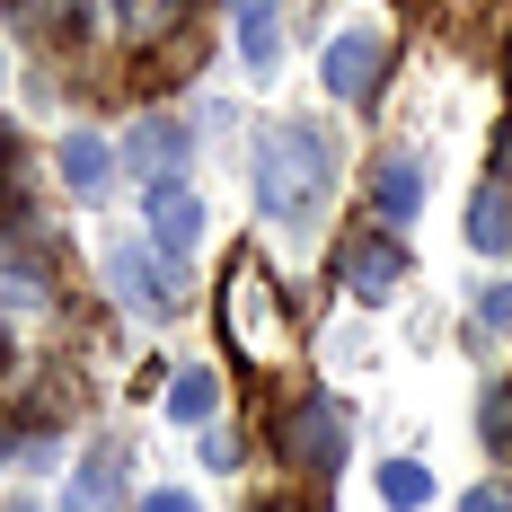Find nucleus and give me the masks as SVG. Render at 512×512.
<instances>
[{"instance_id": "1a4fd4ad", "label": "nucleus", "mask_w": 512, "mask_h": 512, "mask_svg": "<svg viewBox=\"0 0 512 512\" xmlns=\"http://www.w3.org/2000/svg\"><path fill=\"white\" fill-rule=\"evenodd\" d=\"M106 274H115V292L142 309V318H168V309H177V283L151 274V256H142V248H115V256H106Z\"/></svg>"}, {"instance_id": "0eeeda50", "label": "nucleus", "mask_w": 512, "mask_h": 512, "mask_svg": "<svg viewBox=\"0 0 512 512\" xmlns=\"http://www.w3.org/2000/svg\"><path fill=\"white\" fill-rule=\"evenodd\" d=\"M124 159H133L151 186H159V177H177V168H186V124H177V115H142V124L124 133Z\"/></svg>"}, {"instance_id": "f8f14e48", "label": "nucleus", "mask_w": 512, "mask_h": 512, "mask_svg": "<svg viewBox=\"0 0 512 512\" xmlns=\"http://www.w3.org/2000/svg\"><path fill=\"white\" fill-rule=\"evenodd\" d=\"M468 248L477 256H504L512 248V186L504 177H486V186L468 195Z\"/></svg>"}, {"instance_id": "aec40b11", "label": "nucleus", "mask_w": 512, "mask_h": 512, "mask_svg": "<svg viewBox=\"0 0 512 512\" xmlns=\"http://www.w3.org/2000/svg\"><path fill=\"white\" fill-rule=\"evenodd\" d=\"M204 468H239V433H204Z\"/></svg>"}, {"instance_id": "9b49d317", "label": "nucleus", "mask_w": 512, "mask_h": 512, "mask_svg": "<svg viewBox=\"0 0 512 512\" xmlns=\"http://www.w3.org/2000/svg\"><path fill=\"white\" fill-rule=\"evenodd\" d=\"M115 142H106V133H62V142H53V168H62V186H80V195H98L106 177H115Z\"/></svg>"}, {"instance_id": "423d86ee", "label": "nucleus", "mask_w": 512, "mask_h": 512, "mask_svg": "<svg viewBox=\"0 0 512 512\" xmlns=\"http://www.w3.org/2000/svg\"><path fill=\"white\" fill-rule=\"evenodd\" d=\"M9 18H18V36H36V45H89V0H9Z\"/></svg>"}, {"instance_id": "dca6fc26", "label": "nucleus", "mask_w": 512, "mask_h": 512, "mask_svg": "<svg viewBox=\"0 0 512 512\" xmlns=\"http://www.w3.org/2000/svg\"><path fill=\"white\" fill-rule=\"evenodd\" d=\"M477 327H486V336H512V283H486V292H477Z\"/></svg>"}, {"instance_id": "2eb2a0df", "label": "nucleus", "mask_w": 512, "mask_h": 512, "mask_svg": "<svg viewBox=\"0 0 512 512\" xmlns=\"http://www.w3.org/2000/svg\"><path fill=\"white\" fill-rule=\"evenodd\" d=\"M62 512H115V451H98L89 468H71V486H62Z\"/></svg>"}, {"instance_id": "9d476101", "label": "nucleus", "mask_w": 512, "mask_h": 512, "mask_svg": "<svg viewBox=\"0 0 512 512\" xmlns=\"http://www.w3.org/2000/svg\"><path fill=\"white\" fill-rule=\"evenodd\" d=\"M292 460H309L318 477H327V468L345 460V415L327 407V398H309V407L292 415Z\"/></svg>"}, {"instance_id": "6e6552de", "label": "nucleus", "mask_w": 512, "mask_h": 512, "mask_svg": "<svg viewBox=\"0 0 512 512\" xmlns=\"http://www.w3.org/2000/svg\"><path fill=\"white\" fill-rule=\"evenodd\" d=\"M239 62L256 80L283 71V0H239Z\"/></svg>"}, {"instance_id": "4be33fe9", "label": "nucleus", "mask_w": 512, "mask_h": 512, "mask_svg": "<svg viewBox=\"0 0 512 512\" xmlns=\"http://www.w3.org/2000/svg\"><path fill=\"white\" fill-rule=\"evenodd\" d=\"M115 9H133V0H115Z\"/></svg>"}, {"instance_id": "4468645a", "label": "nucleus", "mask_w": 512, "mask_h": 512, "mask_svg": "<svg viewBox=\"0 0 512 512\" xmlns=\"http://www.w3.org/2000/svg\"><path fill=\"white\" fill-rule=\"evenodd\" d=\"M380 504L389 512H424L433 504V468L424 460H380Z\"/></svg>"}, {"instance_id": "39448f33", "label": "nucleus", "mask_w": 512, "mask_h": 512, "mask_svg": "<svg viewBox=\"0 0 512 512\" xmlns=\"http://www.w3.org/2000/svg\"><path fill=\"white\" fill-rule=\"evenodd\" d=\"M371 212H380V230H407L415 212H424V168H415V151H389L371 168Z\"/></svg>"}, {"instance_id": "7ed1b4c3", "label": "nucleus", "mask_w": 512, "mask_h": 512, "mask_svg": "<svg viewBox=\"0 0 512 512\" xmlns=\"http://www.w3.org/2000/svg\"><path fill=\"white\" fill-rule=\"evenodd\" d=\"M318 71H327V89H336L345 106H362L371 89H380V36H371V27H345V36L327 45Z\"/></svg>"}, {"instance_id": "f03ea898", "label": "nucleus", "mask_w": 512, "mask_h": 512, "mask_svg": "<svg viewBox=\"0 0 512 512\" xmlns=\"http://www.w3.org/2000/svg\"><path fill=\"white\" fill-rule=\"evenodd\" d=\"M398 283H407V248H398V230H380V239H354V248H345V292H354V301L380 309Z\"/></svg>"}, {"instance_id": "ddd939ff", "label": "nucleus", "mask_w": 512, "mask_h": 512, "mask_svg": "<svg viewBox=\"0 0 512 512\" xmlns=\"http://www.w3.org/2000/svg\"><path fill=\"white\" fill-rule=\"evenodd\" d=\"M212 415H221V371H204V362L177 371L168 380V424H212Z\"/></svg>"}, {"instance_id": "412c9836", "label": "nucleus", "mask_w": 512, "mask_h": 512, "mask_svg": "<svg viewBox=\"0 0 512 512\" xmlns=\"http://www.w3.org/2000/svg\"><path fill=\"white\" fill-rule=\"evenodd\" d=\"M0 362H9V336H0Z\"/></svg>"}, {"instance_id": "a211bd4d", "label": "nucleus", "mask_w": 512, "mask_h": 512, "mask_svg": "<svg viewBox=\"0 0 512 512\" xmlns=\"http://www.w3.org/2000/svg\"><path fill=\"white\" fill-rule=\"evenodd\" d=\"M486 442H495V451H504V442H512V398H504V389L486 398Z\"/></svg>"}, {"instance_id": "6ab92c4d", "label": "nucleus", "mask_w": 512, "mask_h": 512, "mask_svg": "<svg viewBox=\"0 0 512 512\" xmlns=\"http://www.w3.org/2000/svg\"><path fill=\"white\" fill-rule=\"evenodd\" d=\"M133 512H204V504H195L186 486H159V495H142V504H133Z\"/></svg>"}, {"instance_id": "f3484780", "label": "nucleus", "mask_w": 512, "mask_h": 512, "mask_svg": "<svg viewBox=\"0 0 512 512\" xmlns=\"http://www.w3.org/2000/svg\"><path fill=\"white\" fill-rule=\"evenodd\" d=\"M460 512H512V486H504V477H486V486H468V495H460Z\"/></svg>"}, {"instance_id": "f257e3e1", "label": "nucleus", "mask_w": 512, "mask_h": 512, "mask_svg": "<svg viewBox=\"0 0 512 512\" xmlns=\"http://www.w3.org/2000/svg\"><path fill=\"white\" fill-rule=\"evenodd\" d=\"M327 195H336V142L318 124H274L265 151H256V204H265V221L301 230V221L327 212Z\"/></svg>"}, {"instance_id": "20e7f679", "label": "nucleus", "mask_w": 512, "mask_h": 512, "mask_svg": "<svg viewBox=\"0 0 512 512\" xmlns=\"http://www.w3.org/2000/svg\"><path fill=\"white\" fill-rule=\"evenodd\" d=\"M142 221H151V248H168V256H186L195 239H204V204H195V195H186L177 177H159V186H151Z\"/></svg>"}]
</instances>
